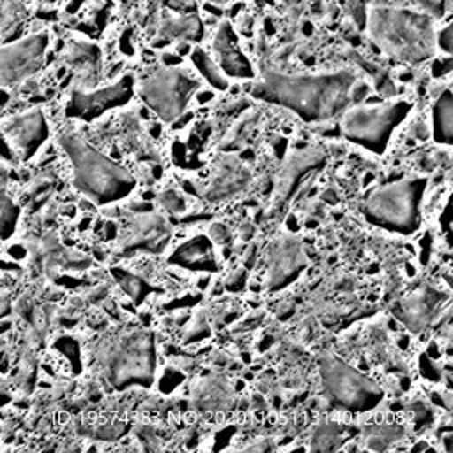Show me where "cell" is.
<instances>
[{
    "mask_svg": "<svg viewBox=\"0 0 453 453\" xmlns=\"http://www.w3.org/2000/svg\"><path fill=\"white\" fill-rule=\"evenodd\" d=\"M161 203L165 205V209L172 211V212H180L184 209V202L182 198H179L177 193L173 191H166L161 195Z\"/></svg>",
    "mask_w": 453,
    "mask_h": 453,
    "instance_id": "cell-25",
    "label": "cell"
},
{
    "mask_svg": "<svg viewBox=\"0 0 453 453\" xmlns=\"http://www.w3.org/2000/svg\"><path fill=\"white\" fill-rule=\"evenodd\" d=\"M212 50L216 55V64L219 69L230 76V78H253L255 71L248 57L239 46L237 34L234 32L232 25L228 21H221L214 41H212Z\"/></svg>",
    "mask_w": 453,
    "mask_h": 453,
    "instance_id": "cell-13",
    "label": "cell"
},
{
    "mask_svg": "<svg viewBox=\"0 0 453 453\" xmlns=\"http://www.w3.org/2000/svg\"><path fill=\"white\" fill-rule=\"evenodd\" d=\"M426 179H403L377 188L365 200V218L388 232L409 235L421 225V203Z\"/></svg>",
    "mask_w": 453,
    "mask_h": 453,
    "instance_id": "cell-4",
    "label": "cell"
},
{
    "mask_svg": "<svg viewBox=\"0 0 453 453\" xmlns=\"http://www.w3.org/2000/svg\"><path fill=\"white\" fill-rule=\"evenodd\" d=\"M250 179H251L250 170L241 161L228 156L218 165L216 172L212 173V179L209 182L205 195L212 202L228 200L237 193L244 191L250 184Z\"/></svg>",
    "mask_w": 453,
    "mask_h": 453,
    "instance_id": "cell-14",
    "label": "cell"
},
{
    "mask_svg": "<svg viewBox=\"0 0 453 453\" xmlns=\"http://www.w3.org/2000/svg\"><path fill=\"white\" fill-rule=\"evenodd\" d=\"M319 373L326 396L336 407L350 412H365L382 402L384 391L375 380L331 352L319 356Z\"/></svg>",
    "mask_w": 453,
    "mask_h": 453,
    "instance_id": "cell-6",
    "label": "cell"
},
{
    "mask_svg": "<svg viewBox=\"0 0 453 453\" xmlns=\"http://www.w3.org/2000/svg\"><path fill=\"white\" fill-rule=\"evenodd\" d=\"M357 88L349 69L313 74L265 71L253 85L251 96L296 113L304 122H327L342 115Z\"/></svg>",
    "mask_w": 453,
    "mask_h": 453,
    "instance_id": "cell-1",
    "label": "cell"
},
{
    "mask_svg": "<svg viewBox=\"0 0 453 453\" xmlns=\"http://www.w3.org/2000/svg\"><path fill=\"white\" fill-rule=\"evenodd\" d=\"M446 299V296H442L441 292L430 288V287H423L416 292H412L402 306V319L403 322L412 329V331H421L425 329L435 317H437V310H441L442 301Z\"/></svg>",
    "mask_w": 453,
    "mask_h": 453,
    "instance_id": "cell-15",
    "label": "cell"
},
{
    "mask_svg": "<svg viewBox=\"0 0 453 453\" xmlns=\"http://www.w3.org/2000/svg\"><path fill=\"white\" fill-rule=\"evenodd\" d=\"M103 363L111 384L119 388L127 384L149 386L156 370L152 334L147 331H131L120 336L106 350Z\"/></svg>",
    "mask_w": 453,
    "mask_h": 453,
    "instance_id": "cell-7",
    "label": "cell"
},
{
    "mask_svg": "<svg viewBox=\"0 0 453 453\" xmlns=\"http://www.w3.org/2000/svg\"><path fill=\"white\" fill-rule=\"evenodd\" d=\"M435 46L441 48L446 55H449L453 51V25L448 23L446 27H442L439 30V34H435Z\"/></svg>",
    "mask_w": 453,
    "mask_h": 453,
    "instance_id": "cell-23",
    "label": "cell"
},
{
    "mask_svg": "<svg viewBox=\"0 0 453 453\" xmlns=\"http://www.w3.org/2000/svg\"><path fill=\"white\" fill-rule=\"evenodd\" d=\"M200 81L182 67L166 65L149 74L138 88L143 103L165 122H175L186 110Z\"/></svg>",
    "mask_w": 453,
    "mask_h": 453,
    "instance_id": "cell-8",
    "label": "cell"
},
{
    "mask_svg": "<svg viewBox=\"0 0 453 453\" xmlns=\"http://www.w3.org/2000/svg\"><path fill=\"white\" fill-rule=\"evenodd\" d=\"M67 60L80 73H83L87 76H94L97 73V65H99V50H97V46H94L90 42L78 41L69 46Z\"/></svg>",
    "mask_w": 453,
    "mask_h": 453,
    "instance_id": "cell-20",
    "label": "cell"
},
{
    "mask_svg": "<svg viewBox=\"0 0 453 453\" xmlns=\"http://www.w3.org/2000/svg\"><path fill=\"white\" fill-rule=\"evenodd\" d=\"M16 216H18V211L11 202V198L7 196L4 186L0 184V237H5L12 232Z\"/></svg>",
    "mask_w": 453,
    "mask_h": 453,
    "instance_id": "cell-21",
    "label": "cell"
},
{
    "mask_svg": "<svg viewBox=\"0 0 453 453\" xmlns=\"http://www.w3.org/2000/svg\"><path fill=\"white\" fill-rule=\"evenodd\" d=\"M306 265L304 250L299 239L283 235L267 251V285L276 290L292 283Z\"/></svg>",
    "mask_w": 453,
    "mask_h": 453,
    "instance_id": "cell-11",
    "label": "cell"
},
{
    "mask_svg": "<svg viewBox=\"0 0 453 453\" xmlns=\"http://www.w3.org/2000/svg\"><path fill=\"white\" fill-rule=\"evenodd\" d=\"M134 96V78L133 74L120 76L115 83H110L101 88L83 90L80 87L73 88L67 115L81 120H94L101 117L104 111L124 106Z\"/></svg>",
    "mask_w": 453,
    "mask_h": 453,
    "instance_id": "cell-10",
    "label": "cell"
},
{
    "mask_svg": "<svg viewBox=\"0 0 453 453\" xmlns=\"http://www.w3.org/2000/svg\"><path fill=\"white\" fill-rule=\"evenodd\" d=\"M157 34L166 39L200 41L203 35V27L200 19L189 12H170L161 18Z\"/></svg>",
    "mask_w": 453,
    "mask_h": 453,
    "instance_id": "cell-17",
    "label": "cell"
},
{
    "mask_svg": "<svg viewBox=\"0 0 453 453\" xmlns=\"http://www.w3.org/2000/svg\"><path fill=\"white\" fill-rule=\"evenodd\" d=\"M416 5L428 16H432L434 19L435 18H441L444 14V0H414Z\"/></svg>",
    "mask_w": 453,
    "mask_h": 453,
    "instance_id": "cell-24",
    "label": "cell"
},
{
    "mask_svg": "<svg viewBox=\"0 0 453 453\" xmlns=\"http://www.w3.org/2000/svg\"><path fill=\"white\" fill-rule=\"evenodd\" d=\"M432 136L441 145L453 140V94L444 88L432 104Z\"/></svg>",
    "mask_w": 453,
    "mask_h": 453,
    "instance_id": "cell-18",
    "label": "cell"
},
{
    "mask_svg": "<svg viewBox=\"0 0 453 453\" xmlns=\"http://www.w3.org/2000/svg\"><path fill=\"white\" fill-rule=\"evenodd\" d=\"M209 2H212V4H226L230 0H209Z\"/></svg>",
    "mask_w": 453,
    "mask_h": 453,
    "instance_id": "cell-26",
    "label": "cell"
},
{
    "mask_svg": "<svg viewBox=\"0 0 453 453\" xmlns=\"http://www.w3.org/2000/svg\"><path fill=\"white\" fill-rule=\"evenodd\" d=\"M170 262L180 267H188L191 271H214V246L207 237L196 235L182 242L179 248H175L170 257Z\"/></svg>",
    "mask_w": 453,
    "mask_h": 453,
    "instance_id": "cell-16",
    "label": "cell"
},
{
    "mask_svg": "<svg viewBox=\"0 0 453 453\" xmlns=\"http://www.w3.org/2000/svg\"><path fill=\"white\" fill-rule=\"evenodd\" d=\"M340 439V426L336 423H324L317 428L313 435V449H336V441Z\"/></svg>",
    "mask_w": 453,
    "mask_h": 453,
    "instance_id": "cell-22",
    "label": "cell"
},
{
    "mask_svg": "<svg viewBox=\"0 0 453 453\" xmlns=\"http://www.w3.org/2000/svg\"><path fill=\"white\" fill-rule=\"evenodd\" d=\"M412 103L398 99L379 104H356L342 113L340 127L345 140L380 156L386 152L395 129L407 119Z\"/></svg>",
    "mask_w": 453,
    "mask_h": 453,
    "instance_id": "cell-5",
    "label": "cell"
},
{
    "mask_svg": "<svg viewBox=\"0 0 453 453\" xmlns=\"http://www.w3.org/2000/svg\"><path fill=\"white\" fill-rule=\"evenodd\" d=\"M46 46L48 35L44 32L0 46V87L19 85L35 74L44 62Z\"/></svg>",
    "mask_w": 453,
    "mask_h": 453,
    "instance_id": "cell-9",
    "label": "cell"
},
{
    "mask_svg": "<svg viewBox=\"0 0 453 453\" xmlns=\"http://www.w3.org/2000/svg\"><path fill=\"white\" fill-rule=\"evenodd\" d=\"M370 39L391 58L421 64L435 53L434 18L405 7H372L366 16Z\"/></svg>",
    "mask_w": 453,
    "mask_h": 453,
    "instance_id": "cell-2",
    "label": "cell"
},
{
    "mask_svg": "<svg viewBox=\"0 0 453 453\" xmlns=\"http://www.w3.org/2000/svg\"><path fill=\"white\" fill-rule=\"evenodd\" d=\"M2 131L11 147L23 157L32 156L48 138V124L37 108L5 119L2 122Z\"/></svg>",
    "mask_w": 453,
    "mask_h": 453,
    "instance_id": "cell-12",
    "label": "cell"
},
{
    "mask_svg": "<svg viewBox=\"0 0 453 453\" xmlns=\"http://www.w3.org/2000/svg\"><path fill=\"white\" fill-rule=\"evenodd\" d=\"M191 62L196 67V71L200 73V76L216 90H226L228 87V78L226 74L219 69V65L216 64V60H212V57L203 50V48H195L191 51Z\"/></svg>",
    "mask_w": 453,
    "mask_h": 453,
    "instance_id": "cell-19",
    "label": "cell"
},
{
    "mask_svg": "<svg viewBox=\"0 0 453 453\" xmlns=\"http://www.w3.org/2000/svg\"><path fill=\"white\" fill-rule=\"evenodd\" d=\"M58 143L71 163L73 184L83 196L97 205H108L133 193L134 175L92 147L80 133L60 131Z\"/></svg>",
    "mask_w": 453,
    "mask_h": 453,
    "instance_id": "cell-3",
    "label": "cell"
}]
</instances>
